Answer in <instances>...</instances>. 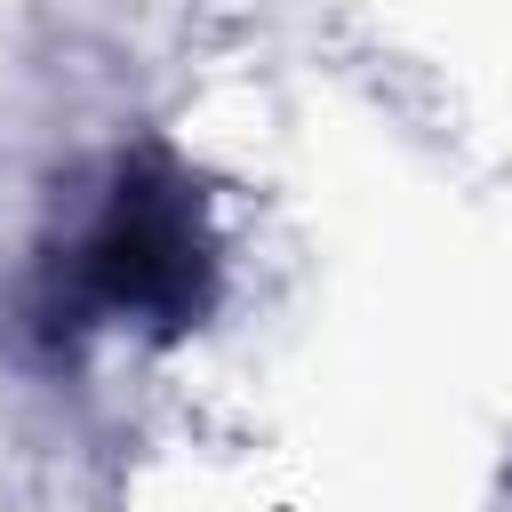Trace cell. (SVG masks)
<instances>
[{
	"label": "cell",
	"mask_w": 512,
	"mask_h": 512,
	"mask_svg": "<svg viewBox=\"0 0 512 512\" xmlns=\"http://www.w3.org/2000/svg\"><path fill=\"white\" fill-rule=\"evenodd\" d=\"M216 224L208 192L168 160V152H120L104 176L64 208V224L40 248L32 280V320L56 344L80 336H184L216 304Z\"/></svg>",
	"instance_id": "6da1fadb"
}]
</instances>
